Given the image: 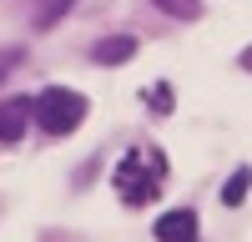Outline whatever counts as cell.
<instances>
[{
    "label": "cell",
    "mask_w": 252,
    "mask_h": 242,
    "mask_svg": "<svg viewBox=\"0 0 252 242\" xmlns=\"http://www.w3.org/2000/svg\"><path fill=\"white\" fill-rule=\"evenodd\" d=\"M161 182H166V156L152 151V147H136V151H126L121 167H116V197L141 207V202H152L161 192Z\"/></svg>",
    "instance_id": "1"
},
{
    "label": "cell",
    "mask_w": 252,
    "mask_h": 242,
    "mask_svg": "<svg viewBox=\"0 0 252 242\" xmlns=\"http://www.w3.org/2000/svg\"><path fill=\"white\" fill-rule=\"evenodd\" d=\"M35 121H40V131H51V136H66V131H76L81 121H86V96L81 91H71V86H46L35 96Z\"/></svg>",
    "instance_id": "2"
},
{
    "label": "cell",
    "mask_w": 252,
    "mask_h": 242,
    "mask_svg": "<svg viewBox=\"0 0 252 242\" xmlns=\"http://www.w3.org/2000/svg\"><path fill=\"white\" fill-rule=\"evenodd\" d=\"M157 242H197V212L192 207H172L157 222Z\"/></svg>",
    "instance_id": "3"
},
{
    "label": "cell",
    "mask_w": 252,
    "mask_h": 242,
    "mask_svg": "<svg viewBox=\"0 0 252 242\" xmlns=\"http://www.w3.org/2000/svg\"><path fill=\"white\" fill-rule=\"evenodd\" d=\"M91 56L101 60V66H121V60L136 56V40H131V35H106V40H96Z\"/></svg>",
    "instance_id": "4"
},
{
    "label": "cell",
    "mask_w": 252,
    "mask_h": 242,
    "mask_svg": "<svg viewBox=\"0 0 252 242\" xmlns=\"http://www.w3.org/2000/svg\"><path fill=\"white\" fill-rule=\"evenodd\" d=\"M26 121H31V106H26V101H5V106H0V141H20Z\"/></svg>",
    "instance_id": "5"
},
{
    "label": "cell",
    "mask_w": 252,
    "mask_h": 242,
    "mask_svg": "<svg viewBox=\"0 0 252 242\" xmlns=\"http://www.w3.org/2000/svg\"><path fill=\"white\" fill-rule=\"evenodd\" d=\"M247 192H252V167H237L232 177H227V187H222V202L227 207H242Z\"/></svg>",
    "instance_id": "6"
},
{
    "label": "cell",
    "mask_w": 252,
    "mask_h": 242,
    "mask_svg": "<svg viewBox=\"0 0 252 242\" xmlns=\"http://www.w3.org/2000/svg\"><path fill=\"white\" fill-rule=\"evenodd\" d=\"M161 15H177V20H197L202 15V0H152Z\"/></svg>",
    "instance_id": "7"
},
{
    "label": "cell",
    "mask_w": 252,
    "mask_h": 242,
    "mask_svg": "<svg viewBox=\"0 0 252 242\" xmlns=\"http://www.w3.org/2000/svg\"><path fill=\"white\" fill-rule=\"evenodd\" d=\"M66 5H71V0H51V5H46V10L35 15V26H40V30H46V26H56V15L66 10Z\"/></svg>",
    "instance_id": "8"
},
{
    "label": "cell",
    "mask_w": 252,
    "mask_h": 242,
    "mask_svg": "<svg viewBox=\"0 0 252 242\" xmlns=\"http://www.w3.org/2000/svg\"><path fill=\"white\" fill-rule=\"evenodd\" d=\"M152 106H157V116H166V106H172V91H166V86H152Z\"/></svg>",
    "instance_id": "9"
},
{
    "label": "cell",
    "mask_w": 252,
    "mask_h": 242,
    "mask_svg": "<svg viewBox=\"0 0 252 242\" xmlns=\"http://www.w3.org/2000/svg\"><path fill=\"white\" fill-rule=\"evenodd\" d=\"M242 66H252V46H247V51H242Z\"/></svg>",
    "instance_id": "10"
}]
</instances>
